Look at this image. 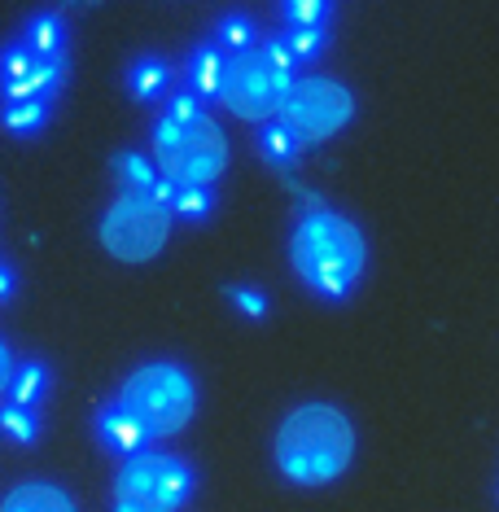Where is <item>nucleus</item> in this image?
Wrapping results in <instances>:
<instances>
[{
	"mask_svg": "<svg viewBox=\"0 0 499 512\" xmlns=\"http://www.w3.org/2000/svg\"><path fill=\"white\" fill-rule=\"evenodd\" d=\"M364 263H368V246L355 219L329 211V206L298 215L294 232H289V267L316 298L342 302L359 285Z\"/></svg>",
	"mask_w": 499,
	"mask_h": 512,
	"instance_id": "obj_1",
	"label": "nucleus"
},
{
	"mask_svg": "<svg viewBox=\"0 0 499 512\" xmlns=\"http://www.w3.org/2000/svg\"><path fill=\"white\" fill-rule=\"evenodd\" d=\"M355 460V425L333 403H303L276 429V469L294 486H329Z\"/></svg>",
	"mask_w": 499,
	"mask_h": 512,
	"instance_id": "obj_2",
	"label": "nucleus"
},
{
	"mask_svg": "<svg viewBox=\"0 0 499 512\" xmlns=\"http://www.w3.org/2000/svg\"><path fill=\"white\" fill-rule=\"evenodd\" d=\"M294 75H298V66H294V57L285 53L281 36H268L241 53H228L219 106L246 123H268L281 114Z\"/></svg>",
	"mask_w": 499,
	"mask_h": 512,
	"instance_id": "obj_3",
	"label": "nucleus"
},
{
	"mask_svg": "<svg viewBox=\"0 0 499 512\" xmlns=\"http://www.w3.org/2000/svg\"><path fill=\"white\" fill-rule=\"evenodd\" d=\"M119 403L141 421V429L149 438H176L184 425L193 421L197 412V386L184 364H171V359H154V364H141L136 372H127Z\"/></svg>",
	"mask_w": 499,
	"mask_h": 512,
	"instance_id": "obj_4",
	"label": "nucleus"
},
{
	"mask_svg": "<svg viewBox=\"0 0 499 512\" xmlns=\"http://www.w3.org/2000/svg\"><path fill=\"white\" fill-rule=\"evenodd\" d=\"M158 176L180 184H215L228 167V136L211 114H193V119H167L162 114L154 127V154Z\"/></svg>",
	"mask_w": 499,
	"mask_h": 512,
	"instance_id": "obj_5",
	"label": "nucleus"
},
{
	"mask_svg": "<svg viewBox=\"0 0 499 512\" xmlns=\"http://www.w3.org/2000/svg\"><path fill=\"white\" fill-rule=\"evenodd\" d=\"M197 491L193 464L171 451L145 447L141 456H127L114 477V504L132 512H180Z\"/></svg>",
	"mask_w": 499,
	"mask_h": 512,
	"instance_id": "obj_6",
	"label": "nucleus"
},
{
	"mask_svg": "<svg viewBox=\"0 0 499 512\" xmlns=\"http://www.w3.org/2000/svg\"><path fill=\"white\" fill-rule=\"evenodd\" d=\"M176 215L154 193H119L101 215V246L119 263H149L167 246Z\"/></svg>",
	"mask_w": 499,
	"mask_h": 512,
	"instance_id": "obj_7",
	"label": "nucleus"
},
{
	"mask_svg": "<svg viewBox=\"0 0 499 512\" xmlns=\"http://www.w3.org/2000/svg\"><path fill=\"white\" fill-rule=\"evenodd\" d=\"M276 119L303 145H324L355 119V92L329 75H294Z\"/></svg>",
	"mask_w": 499,
	"mask_h": 512,
	"instance_id": "obj_8",
	"label": "nucleus"
},
{
	"mask_svg": "<svg viewBox=\"0 0 499 512\" xmlns=\"http://www.w3.org/2000/svg\"><path fill=\"white\" fill-rule=\"evenodd\" d=\"M66 62L36 53L22 36L0 44V101H57Z\"/></svg>",
	"mask_w": 499,
	"mask_h": 512,
	"instance_id": "obj_9",
	"label": "nucleus"
},
{
	"mask_svg": "<svg viewBox=\"0 0 499 512\" xmlns=\"http://www.w3.org/2000/svg\"><path fill=\"white\" fill-rule=\"evenodd\" d=\"M97 442H101V451H110V456L127 460V456H141V451L154 438L145 434L141 421H136V416L127 412L119 399H110V403L97 407Z\"/></svg>",
	"mask_w": 499,
	"mask_h": 512,
	"instance_id": "obj_10",
	"label": "nucleus"
},
{
	"mask_svg": "<svg viewBox=\"0 0 499 512\" xmlns=\"http://www.w3.org/2000/svg\"><path fill=\"white\" fill-rule=\"evenodd\" d=\"M224 66H228V53L219 49L215 40L197 44L189 53V62H184V88L193 92V97L202 101H219V88H224Z\"/></svg>",
	"mask_w": 499,
	"mask_h": 512,
	"instance_id": "obj_11",
	"label": "nucleus"
},
{
	"mask_svg": "<svg viewBox=\"0 0 499 512\" xmlns=\"http://www.w3.org/2000/svg\"><path fill=\"white\" fill-rule=\"evenodd\" d=\"M149 193H154L158 202H167V211L176 219H184V224H202V219L215 211V189L211 184H180V180L158 176V184Z\"/></svg>",
	"mask_w": 499,
	"mask_h": 512,
	"instance_id": "obj_12",
	"label": "nucleus"
},
{
	"mask_svg": "<svg viewBox=\"0 0 499 512\" xmlns=\"http://www.w3.org/2000/svg\"><path fill=\"white\" fill-rule=\"evenodd\" d=\"M127 92H132L136 101H145V106L167 101L171 92H176V71H171V62L145 53V57H136V62L127 66Z\"/></svg>",
	"mask_w": 499,
	"mask_h": 512,
	"instance_id": "obj_13",
	"label": "nucleus"
},
{
	"mask_svg": "<svg viewBox=\"0 0 499 512\" xmlns=\"http://www.w3.org/2000/svg\"><path fill=\"white\" fill-rule=\"evenodd\" d=\"M0 512H79V508L57 482H18L0 499Z\"/></svg>",
	"mask_w": 499,
	"mask_h": 512,
	"instance_id": "obj_14",
	"label": "nucleus"
},
{
	"mask_svg": "<svg viewBox=\"0 0 499 512\" xmlns=\"http://www.w3.org/2000/svg\"><path fill=\"white\" fill-rule=\"evenodd\" d=\"M49 386H53V372L40 364V359H22V364L14 368V377H9V390L5 399L9 403H22V407H44V399H49Z\"/></svg>",
	"mask_w": 499,
	"mask_h": 512,
	"instance_id": "obj_15",
	"label": "nucleus"
},
{
	"mask_svg": "<svg viewBox=\"0 0 499 512\" xmlns=\"http://www.w3.org/2000/svg\"><path fill=\"white\" fill-rule=\"evenodd\" d=\"M49 110L53 101H0V127L18 141H31L49 127Z\"/></svg>",
	"mask_w": 499,
	"mask_h": 512,
	"instance_id": "obj_16",
	"label": "nucleus"
},
{
	"mask_svg": "<svg viewBox=\"0 0 499 512\" xmlns=\"http://www.w3.org/2000/svg\"><path fill=\"white\" fill-rule=\"evenodd\" d=\"M18 36L27 40L36 53L66 62V22H62V14H49V9H44V14H31Z\"/></svg>",
	"mask_w": 499,
	"mask_h": 512,
	"instance_id": "obj_17",
	"label": "nucleus"
},
{
	"mask_svg": "<svg viewBox=\"0 0 499 512\" xmlns=\"http://www.w3.org/2000/svg\"><path fill=\"white\" fill-rule=\"evenodd\" d=\"M303 141H298L294 132L281 123V119H268V123H259V154L272 162V167H294L298 154H303Z\"/></svg>",
	"mask_w": 499,
	"mask_h": 512,
	"instance_id": "obj_18",
	"label": "nucleus"
},
{
	"mask_svg": "<svg viewBox=\"0 0 499 512\" xmlns=\"http://www.w3.org/2000/svg\"><path fill=\"white\" fill-rule=\"evenodd\" d=\"M114 180H119V193H149L158 184V162L127 149L114 158Z\"/></svg>",
	"mask_w": 499,
	"mask_h": 512,
	"instance_id": "obj_19",
	"label": "nucleus"
},
{
	"mask_svg": "<svg viewBox=\"0 0 499 512\" xmlns=\"http://www.w3.org/2000/svg\"><path fill=\"white\" fill-rule=\"evenodd\" d=\"M281 44H285V53L294 57V66H307L329 49V27H285Z\"/></svg>",
	"mask_w": 499,
	"mask_h": 512,
	"instance_id": "obj_20",
	"label": "nucleus"
},
{
	"mask_svg": "<svg viewBox=\"0 0 499 512\" xmlns=\"http://www.w3.org/2000/svg\"><path fill=\"white\" fill-rule=\"evenodd\" d=\"M0 429H5L18 447H31L36 434H40V412H36V407H22V403L0 399Z\"/></svg>",
	"mask_w": 499,
	"mask_h": 512,
	"instance_id": "obj_21",
	"label": "nucleus"
},
{
	"mask_svg": "<svg viewBox=\"0 0 499 512\" xmlns=\"http://www.w3.org/2000/svg\"><path fill=\"white\" fill-rule=\"evenodd\" d=\"M224 53H241V49H250V44H259V27L246 18V14H228V18H219L215 22V36H211Z\"/></svg>",
	"mask_w": 499,
	"mask_h": 512,
	"instance_id": "obj_22",
	"label": "nucleus"
},
{
	"mask_svg": "<svg viewBox=\"0 0 499 512\" xmlns=\"http://www.w3.org/2000/svg\"><path fill=\"white\" fill-rule=\"evenodd\" d=\"M333 0H281L285 27H329Z\"/></svg>",
	"mask_w": 499,
	"mask_h": 512,
	"instance_id": "obj_23",
	"label": "nucleus"
},
{
	"mask_svg": "<svg viewBox=\"0 0 499 512\" xmlns=\"http://www.w3.org/2000/svg\"><path fill=\"white\" fill-rule=\"evenodd\" d=\"M232 298H237V311L241 316H268V298L259 294V289H232Z\"/></svg>",
	"mask_w": 499,
	"mask_h": 512,
	"instance_id": "obj_24",
	"label": "nucleus"
},
{
	"mask_svg": "<svg viewBox=\"0 0 499 512\" xmlns=\"http://www.w3.org/2000/svg\"><path fill=\"white\" fill-rule=\"evenodd\" d=\"M14 368H18V359H14V351L5 346V337H0V399H5V390H9V377H14Z\"/></svg>",
	"mask_w": 499,
	"mask_h": 512,
	"instance_id": "obj_25",
	"label": "nucleus"
},
{
	"mask_svg": "<svg viewBox=\"0 0 499 512\" xmlns=\"http://www.w3.org/2000/svg\"><path fill=\"white\" fill-rule=\"evenodd\" d=\"M14 289H18V276H14V267H9L5 259H0V302H9V298H14Z\"/></svg>",
	"mask_w": 499,
	"mask_h": 512,
	"instance_id": "obj_26",
	"label": "nucleus"
},
{
	"mask_svg": "<svg viewBox=\"0 0 499 512\" xmlns=\"http://www.w3.org/2000/svg\"><path fill=\"white\" fill-rule=\"evenodd\" d=\"M110 512H132V508H123V504H114V508H110Z\"/></svg>",
	"mask_w": 499,
	"mask_h": 512,
	"instance_id": "obj_27",
	"label": "nucleus"
}]
</instances>
